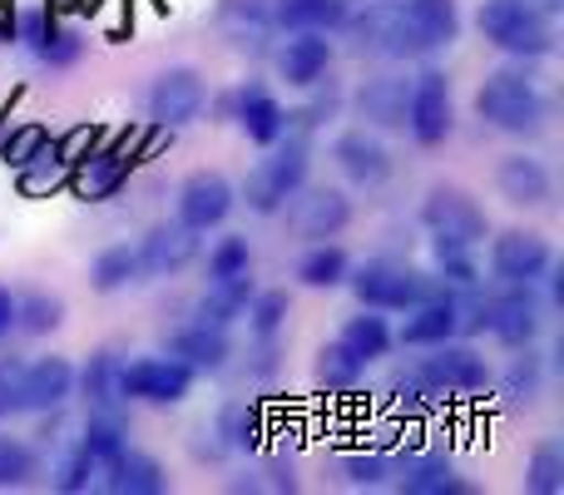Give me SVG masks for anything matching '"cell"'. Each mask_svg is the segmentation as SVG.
Segmentation results:
<instances>
[{
	"label": "cell",
	"mask_w": 564,
	"mask_h": 495,
	"mask_svg": "<svg viewBox=\"0 0 564 495\" xmlns=\"http://www.w3.org/2000/svg\"><path fill=\"white\" fill-rule=\"evenodd\" d=\"M525 486L535 495H560L564 491V451L555 446V441H540V446L530 451Z\"/></svg>",
	"instance_id": "cell-46"
},
{
	"label": "cell",
	"mask_w": 564,
	"mask_h": 495,
	"mask_svg": "<svg viewBox=\"0 0 564 495\" xmlns=\"http://www.w3.org/2000/svg\"><path fill=\"white\" fill-rule=\"evenodd\" d=\"M268 6H273V25L282 35L288 30H327V35H337L351 0H268Z\"/></svg>",
	"instance_id": "cell-32"
},
{
	"label": "cell",
	"mask_w": 564,
	"mask_h": 495,
	"mask_svg": "<svg viewBox=\"0 0 564 495\" xmlns=\"http://www.w3.org/2000/svg\"><path fill=\"white\" fill-rule=\"evenodd\" d=\"M361 362L351 357L341 342H322L317 347V357H312V381H317L327 397H337V391H357V381H361Z\"/></svg>",
	"instance_id": "cell-38"
},
{
	"label": "cell",
	"mask_w": 564,
	"mask_h": 495,
	"mask_svg": "<svg viewBox=\"0 0 564 495\" xmlns=\"http://www.w3.org/2000/svg\"><path fill=\"white\" fill-rule=\"evenodd\" d=\"M65 322V298L45 288H30V292H15V332L25 337H50V332Z\"/></svg>",
	"instance_id": "cell-39"
},
{
	"label": "cell",
	"mask_w": 564,
	"mask_h": 495,
	"mask_svg": "<svg viewBox=\"0 0 564 495\" xmlns=\"http://www.w3.org/2000/svg\"><path fill=\"white\" fill-rule=\"evenodd\" d=\"M486 332L506 347H530L545 332V298L535 292V282H500V292L490 298Z\"/></svg>",
	"instance_id": "cell-12"
},
{
	"label": "cell",
	"mask_w": 564,
	"mask_h": 495,
	"mask_svg": "<svg viewBox=\"0 0 564 495\" xmlns=\"http://www.w3.org/2000/svg\"><path fill=\"white\" fill-rule=\"evenodd\" d=\"M75 446L89 451L105 466V461H115L129 446V417L124 411H85V427H79Z\"/></svg>",
	"instance_id": "cell-35"
},
{
	"label": "cell",
	"mask_w": 564,
	"mask_h": 495,
	"mask_svg": "<svg viewBox=\"0 0 564 495\" xmlns=\"http://www.w3.org/2000/svg\"><path fill=\"white\" fill-rule=\"evenodd\" d=\"M79 55H85V40H79V30L65 25V20H55V25H50V35L35 45V60H40V65H50V69L79 65Z\"/></svg>",
	"instance_id": "cell-48"
},
{
	"label": "cell",
	"mask_w": 564,
	"mask_h": 495,
	"mask_svg": "<svg viewBox=\"0 0 564 495\" xmlns=\"http://www.w3.org/2000/svg\"><path fill=\"white\" fill-rule=\"evenodd\" d=\"M20 377H25V362L0 357V421L20 417L25 411V391H20Z\"/></svg>",
	"instance_id": "cell-51"
},
{
	"label": "cell",
	"mask_w": 564,
	"mask_h": 495,
	"mask_svg": "<svg viewBox=\"0 0 564 495\" xmlns=\"http://www.w3.org/2000/svg\"><path fill=\"white\" fill-rule=\"evenodd\" d=\"M555 248L535 228H506L500 238H490V278L496 282H545Z\"/></svg>",
	"instance_id": "cell-14"
},
{
	"label": "cell",
	"mask_w": 564,
	"mask_h": 495,
	"mask_svg": "<svg viewBox=\"0 0 564 495\" xmlns=\"http://www.w3.org/2000/svg\"><path fill=\"white\" fill-rule=\"evenodd\" d=\"M545 377H550V367L535 352V342H530V347H510V362L500 367V377L490 372V387L500 391L506 407H535L545 397Z\"/></svg>",
	"instance_id": "cell-26"
},
{
	"label": "cell",
	"mask_w": 564,
	"mask_h": 495,
	"mask_svg": "<svg viewBox=\"0 0 564 495\" xmlns=\"http://www.w3.org/2000/svg\"><path fill=\"white\" fill-rule=\"evenodd\" d=\"M476 115H480V125H490L496 134L530 139V134L545 129L550 95L540 89V79L530 75L525 65L520 69H496V75H486V85L476 89Z\"/></svg>",
	"instance_id": "cell-1"
},
{
	"label": "cell",
	"mask_w": 564,
	"mask_h": 495,
	"mask_svg": "<svg viewBox=\"0 0 564 495\" xmlns=\"http://www.w3.org/2000/svg\"><path fill=\"white\" fill-rule=\"evenodd\" d=\"M288 312H292V302H288V292L282 288H268V292H253L248 298V327H253V337H282V327H288Z\"/></svg>",
	"instance_id": "cell-44"
},
{
	"label": "cell",
	"mask_w": 564,
	"mask_h": 495,
	"mask_svg": "<svg viewBox=\"0 0 564 495\" xmlns=\"http://www.w3.org/2000/svg\"><path fill=\"white\" fill-rule=\"evenodd\" d=\"M198 248H204V234L184 228L178 218L174 224H154L134 248L139 252V272H144V278H178V272L198 258Z\"/></svg>",
	"instance_id": "cell-18"
},
{
	"label": "cell",
	"mask_w": 564,
	"mask_h": 495,
	"mask_svg": "<svg viewBox=\"0 0 564 495\" xmlns=\"http://www.w3.org/2000/svg\"><path fill=\"white\" fill-rule=\"evenodd\" d=\"M431 262H436V282L441 288H480V262L476 248L460 244V238H441L431 234Z\"/></svg>",
	"instance_id": "cell-36"
},
{
	"label": "cell",
	"mask_w": 564,
	"mask_h": 495,
	"mask_svg": "<svg viewBox=\"0 0 564 495\" xmlns=\"http://www.w3.org/2000/svg\"><path fill=\"white\" fill-rule=\"evenodd\" d=\"M327 69H332L327 30H288V40L278 45V75L292 89H307L317 79H327Z\"/></svg>",
	"instance_id": "cell-22"
},
{
	"label": "cell",
	"mask_w": 564,
	"mask_h": 495,
	"mask_svg": "<svg viewBox=\"0 0 564 495\" xmlns=\"http://www.w3.org/2000/svg\"><path fill=\"white\" fill-rule=\"evenodd\" d=\"M421 224L426 234H441V238H460V244L480 248L486 244V208L466 194V189H451V184H436L426 198H421Z\"/></svg>",
	"instance_id": "cell-13"
},
{
	"label": "cell",
	"mask_w": 564,
	"mask_h": 495,
	"mask_svg": "<svg viewBox=\"0 0 564 495\" xmlns=\"http://www.w3.org/2000/svg\"><path fill=\"white\" fill-rule=\"evenodd\" d=\"M65 179H69V154H65V139L59 134H50V144L40 149L30 164L15 169V184H20V194L25 198L55 194V189H65Z\"/></svg>",
	"instance_id": "cell-33"
},
{
	"label": "cell",
	"mask_w": 564,
	"mask_h": 495,
	"mask_svg": "<svg viewBox=\"0 0 564 495\" xmlns=\"http://www.w3.org/2000/svg\"><path fill=\"white\" fill-rule=\"evenodd\" d=\"M456 337V292H436V298H421L416 308H406L397 342L401 347H436V342Z\"/></svg>",
	"instance_id": "cell-28"
},
{
	"label": "cell",
	"mask_w": 564,
	"mask_h": 495,
	"mask_svg": "<svg viewBox=\"0 0 564 495\" xmlns=\"http://www.w3.org/2000/svg\"><path fill=\"white\" fill-rule=\"evenodd\" d=\"M238 204V189L228 184L218 169H198L178 184V224L194 228V234H214V228L228 224Z\"/></svg>",
	"instance_id": "cell-15"
},
{
	"label": "cell",
	"mask_w": 564,
	"mask_h": 495,
	"mask_svg": "<svg viewBox=\"0 0 564 495\" xmlns=\"http://www.w3.org/2000/svg\"><path fill=\"white\" fill-rule=\"evenodd\" d=\"M258 476H263V481H234V491H278V495H292V491H297V476H292L288 461H268Z\"/></svg>",
	"instance_id": "cell-52"
},
{
	"label": "cell",
	"mask_w": 564,
	"mask_h": 495,
	"mask_svg": "<svg viewBox=\"0 0 564 495\" xmlns=\"http://www.w3.org/2000/svg\"><path fill=\"white\" fill-rule=\"evenodd\" d=\"M129 174H134V149H129V139H119V144H89L85 154L69 159V179L65 189L79 198V204H105V198H115L119 189L129 184Z\"/></svg>",
	"instance_id": "cell-8"
},
{
	"label": "cell",
	"mask_w": 564,
	"mask_h": 495,
	"mask_svg": "<svg viewBox=\"0 0 564 495\" xmlns=\"http://www.w3.org/2000/svg\"><path fill=\"white\" fill-rule=\"evenodd\" d=\"M119 367H124V357L105 347L75 372V391L85 397L89 411H124L129 407L124 391H119Z\"/></svg>",
	"instance_id": "cell-29"
},
{
	"label": "cell",
	"mask_w": 564,
	"mask_h": 495,
	"mask_svg": "<svg viewBox=\"0 0 564 495\" xmlns=\"http://www.w3.org/2000/svg\"><path fill=\"white\" fill-rule=\"evenodd\" d=\"M391 486L401 495H470V481H460L456 461L421 446L391 456Z\"/></svg>",
	"instance_id": "cell-16"
},
{
	"label": "cell",
	"mask_w": 564,
	"mask_h": 495,
	"mask_svg": "<svg viewBox=\"0 0 564 495\" xmlns=\"http://www.w3.org/2000/svg\"><path fill=\"white\" fill-rule=\"evenodd\" d=\"M169 357L188 362L194 372H224L228 357H234V342H228V327H214V322L194 318L169 337Z\"/></svg>",
	"instance_id": "cell-27"
},
{
	"label": "cell",
	"mask_w": 564,
	"mask_h": 495,
	"mask_svg": "<svg viewBox=\"0 0 564 495\" xmlns=\"http://www.w3.org/2000/svg\"><path fill=\"white\" fill-rule=\"evenodd\" d=\"M282 214H288L292 238H302V244H327V238H337L341 228L351 224V198L341 194L337 184H302L297 194L282 204Z\"/></svg>",
	"instance_id": "cell-10"
},
{
	"label": "cell",
	"mask_w": 564,
	"mask_h": 495,
	"mask_svg": "<svg viewBox=\"0 0 564 495\" xmlns=\"http://www.w3.org/2000/svg\"><path fill=\"white\" fill-rule=\"evenodd\" d=\"M144 272H139V252L129 244H115L105 248L95 262H89V288L95 292H124L129 282H139Z\"/></svg>",
	"instance_id": "cell-40"
},
{
	"label": "cell",
	"mask_w": 564,
	"mask_h": 495,
	"mask_svg": "<svg viewBox=\"0 0 564 495\" xmlns=\"http://www.w3.org/2000/svg\"><path fill=\"white\" fill-rule=\"evenodd\" d=\"M253 272V244L243 234H228L218 238L214 252H208V282L218 278H248Z\"/></svg>",
	"instance_id": "cell-47"
},
{
	"label": "cell",
	"mask_w": 564,
	"mask_h": 495,
	"mask_svg": "<svg viewBox=\"0 0 564 495\" xmlns=\"http://www.w3.org/2000/svg\"><path fill=\"white\" fill-rule=\"evenodd\" d=\"M194 377L198 372L188 362L169 357V352L164 357H134L119 367V391H124V401H139V407H178L194 391Z\"/></svg>",
	"instance_id": "cell-6"
},
{
	"label": "cell",
	"mask_w": 564,
	"mask_h": 495,
	"mask_svg": "<svg viewBox=\"0 0 564 495\" xmlns=\"http://www.w3.org/2000/svg\"><path fill=\"white\" fill-rule=\"evenodd\" d=\"M341 35L351 40L357 55H371V60H421L426 55V45H421L416 25L406 20L401 0H371V6H361V10H347Z\"/></svg>",
	"instance_id": "cell-4"
},
{
	"label": "cell",
	"mask_w": 564,
	"mask_h": 495,
	"mask_svg": "<svg viewBox=\"0 0 564 495\" xmlns=\"http://www.w3.org/2000/svg\"><path fill=\"white\" fill-rule=\"evenodd\" d=\"M307 95L312 99L302 109H288V129H297V134H317V129L341 109V89L337 85L322 89V79H317V85H307Z\"/></svg>",
	"instance_id": "cell-45"
},
{
	"label": "cell",
	"mask_w": 564,
	"mask_h": 495,
	"mask_svg": "<svg viewBox=\"0 0 564 495\" xmlns=\"http://www.w3.org/2000/svg\"><path fill=\"white\" fill-rule=\"evenodd\" d=\"M337 471L351 491H387L391 486V456L387 451H347V456L337 461Z\"/></svg>",
	"instance_id": "cell-42"
},
{
	"label": "cell",
	"mask_w": 564,
	"mask_h": 495,
	"mask_svg": "<svg viewBox=\"0 0 564 495\" xmlns=\"http://www.w3.org/2000/svg\"><path fill=\"white\" fill-rule=\"evenodd\" d=\"M347 268H351V258L332 244V238L327 244H307V252L297 258V282L312 292H332L347 282Z\"/></svg>",
	"instance_id": "cell-37"
},
{
	"label": "cell",
	"mask_w": 564,
	"mask_h": 495,
	"mask_svg": "<svg viewBox=\"0 0 564 495\" xmlns=\"http://www.w3.org/2000/svg\"><path fill=\"white\" fill-rule=\"evenodd\" d=\"M406 129L421 149H436L451 139L456 129V99H451V75L436 65H426L411 79V99H406Z\"/></svg>",
	"instance_id": "cell-7"
},
{
	"label": "cell",
	"mask_w": 564,
	"mask_h": 495,
	"mask_svg": "<svg viewBox=\"0 0 564 495\" xmlns=\"http://www.w3.org/2000/svg\"><path fill=\"white\" fill-rule=\"evenodd\" d=\"M20 391H25V411H35V417L69 407V397H75V362H69V357H35V362H25Z\"/></svg>",
	"instance_id": "cell-24"
},
{
	"label": "cell",
	"mask_w": 564,
	"mask_h": 495,
	"mask_svg": "<svg viewBox=\"0 0 564 495\" xmlns=\"http://www.w3.org/2000/svg\"><path fill=\"white\" fill-rule=\"evenodd\" d=\"M95 481H99V461L89 456V451H79V446L59 451L55 466H50V486H55L59 495H79V491L95 486Z\"/></svg>",
	"instance_id": "cell-43"
},
{
	"label": "cell",
	"mask_w": 564,
	"mask_h": 495,
	"mask_svg": "<svg viewBox=\"0 0 564 495\" xmlns=\"http://www.w3.org/2000/svg\"><path fill=\"white\" fill-rule=\"evenodd\" d=\"M228 99H234V125L243 129L248 139H253L258 149H268V144H278L282 139V129H288V109L278 105V95L268 85H258V79H248V85H238V89H228Z\"/></svg>",
	"instance_id": "cell-21"
},
{
	"label": "cell",
	"mask_w": 564,
	"mask_h": 495,
	"mask_svg": "<svg viewBox=\"0 0 564 495\" xmlns=\"http://www.w3.org/2000/svg\"><path fill=\"white\" fill-rule=\"evenodd\" d=\"M496 189L506 204L540 208V204H550V194H555V174H550L545 159H535V154H506L496 164Z\"/></svg>",
	"instance_id": "cell-23"
},
{
	"label": "cell",
	"mask_w": 564,
	"mask_h": 495,
	"mask_svg": "<svg viewBox=\"0 0 564 495\" xmlns=\"http://www.w3.org/2000/svg\"><path fill=\"white\" fill-rule=\"evenodd\" d=\"M337 342L351 352V357L361 362V367H371V362H381L391 347H397V332H391V322L381 318L377 308H361L357 318H347V322H341Z\"/></svg>",
	"instance_id": "cell-30"
},
{
	"label": "cell",
	"mask_w": 564,
	"mask_h": 495,
	"mask_svg": "<svg viewBox=\"0 0 564 495\" xmlns=\"http://www.w3.org/2000/svg\"><path fill=\"white\" fill-rule=\"evenodd\" d=\"M406 99H411V79L406 75H371L357 85L351 109L367 129L377 134H401L406 129Z\"/></svg>",
	"instance_id": "cell-19"
},
{
	"label": "cell",
	"mask_w": 564,
	"mask_h": 495,
	"mask_svg": "<svg viewBox=\"0 0 564 495\" xmlns=\"http://www.w3.org/2000/svg\"><path fill=\"white\" fill-rule=\"evenodd\" d=\"M99 486H105L109 495H164L169 476H164V466H159L149 451L124 446L115 461L99 466Z\"/></svg>",
	"instance_id": "cell-25"
},
{
	"label": "cell",
	"mask_w": 564,
	"mask_h": 495,
	"mask_svg": "<svg viewBox=\"0 0 564 495\" xmlns=\"http://www.w3.org/2000/svg\"><path fill=\"white\" fill-rule=\"evenodd\" d=\"M278 367H282V347H278V337H258L253 362H248V377L273 381V377H278Z\"/></svg>",
	"instance_id": "cell-53"
},
{
	"label": "cell",
	"mask_w": 564,
	"mask_h": 495,
	"mask_svg": "<svg viewBox=\"0 0 564 495\" xmlns=\"http://www.w3.org/2000/svg\"><path fill=\"white\" fill-rule=\"evenodd\" d=\"M332 159H337V169L357 189H377V184H387V174H391V149L381 144V134L367 125L341 129V134L332 139Z\"/></svg>",
	"instance_id": "cell-20"
},
{
	"label": "cell",
	"mask_w": 564,
	"mask_h": 495,
	"mask_svg": "<svg viewBox=\"0 0 564 495\" xmlns=\"http://www.w3.org/2000/svg\"><path fill=\"white\" fill-rule=\"evenodd\" d=\"M476 30L480 40H490L500 55L520 60V65L555 55V15L535 10L530 0H480Z\"/></svg>",
	"instance_id": "cell-2"
},
{
	"label": "cell",
	"mask_w": 564,
	"mask_h": 495,
	"mask_svg": "<svg viewBox=\"0 0 564 495\" xmlns=\"http://www.w3.org/2000/svg\"><path fill=\"white\" fill-rule=\"evenodd\" d=\"M253 292H258L253 272H248V278H218V282H208V292L198 298L194 318L214 322V327H234V322L248 312V298H253Z\"/></svg>",
	"instance_id": "cell-34"
},
{
	"label": "cell",
	"mask_w": 564,
	"mask_h": 495,
	"mask_svg": "<svg viewBox=\"0 0 564 495\" xmlns=\"http://www.w3.org/2000/svg\"><path fill=\"white\" fill-rule=\"evenodd\" d=\"M214 25L238 55H268V45H273V35H278L268 0H218Z\"/></svg>",
	"instance_id": "cell-17"
},
{
	"label": "cell",
	"mask_w": 564,
	"mask_h": 495,
	"mask_svg": "<svg viewBox=\"0 0 564 495\" xmlns=\"http://www.w3.org/2000/svg\"><path fill=\"white\" fill-rule=\"evenodd\" d=\"M426 357H421V372H426V381L441 391V397H476V391L490 387V362L480 357L476 347H470L466 337H446L436 342V347H421Z\"/></svg>",
	"instance_id": "cell-11"
},
{
	"label": "cell",
	"mask_w": 564,
	"mask_h": 495,
	"mask_svg": "<svg viewBox=\"0 0 564 495\" xmlns=\"http://www.w3.org/2000/svg\"><path fill=\"white\" fill-rule=\"evenodd\" d=\"M307 174H312V134L282 129V139L278 144H268V154L258 159V169L248 174L243 204L253 208V214L273 218V214H282V204L307 184Z\"/></svg>",
	"instance_id": "cell-3"
},
{
	"label": "cell",
	"mask_w": 564,
	"mask_h": 495,
	"mask_svg": "<svg viewBox=\"0 0 564 495\" xmlns=\"http://www.w3.org/2000/svg\"><path fill=\"white\" fill-rule=\"evenodd\" d=\"M45 144H50V129L45 125H10L6 134H0V164L20 169V164H30V159H35Z\"/></svg>",
	"instance_id": "cell-50"
},
{
	"label": "cell",
	"mask_w": 564,
	"mask_h": 495,
	"mask_svg": "<svg viewBox=\"0 0 564 495\" xmlns=\"http://www.w3.org/2000/svg\"><path fill=\"white\" fill-rule=\"evenodd\" d=\"M15 332V292H6L0 288V342Z\"/></svg>",
	"instance_id": "cell-54"
},
{
	"label": "cell",
	"mask_w": 564,
	"mask_h": 495,
	"mask_svg": "<svg viewBox=\"0 0 564 495\" xmlns=\"http://www.w3.org/2000/svg\"><path fill=\"white\" fill-rule=\"evenodd\" d=\"M406 20L416 25L421 45L431 50H451L460 40V0H401Z\"/></svg>",
	"instance_id": "cell-31"
},
{
	"label": "cell",
	"mask_w": 564,
	"mask_h": 495,
	"mask_svg": "<svg viewBox=\"0 0 564 495\" xmlns=\"http://www.w3.org/2000/svg\"><path fill=\"white\" fill-rule=\"evenodd\" d=\"M341 288H351V298H357L361 308H377V312H406V308H416L421 298L446 292L436 278L406 268V262H387V258H371V262H361V268H347V282H341Z\"/></svg>",
	"instance_id": "cell-5"
},
{
	"label": "cell",
	"mask_w": 564,
	"mask_h": 495,
	"mask_svg": "<svg viewBox=\"0 0 564 495\" xmlns=\"http://www.w3.org/2000/svg\"><path fill=\"white\" fill-rule=\"evenodd\" d=\"M144 109H149V119H154L159 129H169V134H174V129H184V125H194V119L208 109L204 75H198L194 65L159 69L154 85H149V95H144Z\"/></svg>",
	"instance_id": "cell-9"
},
{
	"label": "cell",
	"mask_w": 564,
	"mask_h": 495,
	"mask_svg": "<svg viewBox=\"0 0 564 495\" xmlns=\"http://www.w3.org/2000/svg\"><path fill=\"white\" fill-rule=\"evenodd\" d=\"M35 476H40L35 451H30L25 441H15V437H0V491H20V486H30Z\"/></svg>",
	"instance_id": "cell-49"
},
{
	"label": "cell",
	"mask_w": 564,
	"mask_h": 495,
	"mask_svg": "<svg viewBox=\"0 0 564 495\" xmlns=\"http://www.w3.org/2000/svg\"><path fill=\"white\" fill-rule=\"evenodd\" d=\"M387 397H391V407H397V411H426L431 401L441 397V391L426 381V372H421V357H411V362H401V367H391Z\"/></svg>",
	"instance_id": "cell-41"
}]
</instances>
